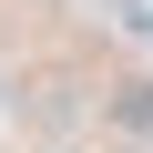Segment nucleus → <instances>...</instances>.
Instances as JSON below:
<instances>
[{
	"mask_svg": "<svg viewBox=\"0 0 153 153\" xmlns=\"http://www.w3.org/2000/svg\"><path fill=\"white\" fill-rule=\"evenodd\" d=\"M112 31H123L133 51H153V0H112Z\"/></svg>",
	"mask_w": 153,
	"mask_h": 153,
	"instance_id": "nucleus-2",
	"label": "nucleus"
},
{
	"mask_svg": "<svg viewBox=\"0 0 153 153\" xmlns=\"http://www.w3.org/2000/svg\"><path fill=\"white\" fill-rule=\"evenodd\" d=\"M102 133L112 143H153V82H143V71L102 82Z\"/></svg>",
	"mask_w": 153,
	"mask_h": 153,
	"instance_id": "nucleus-1",
	"label": "nucleus"
}]
</instances>
